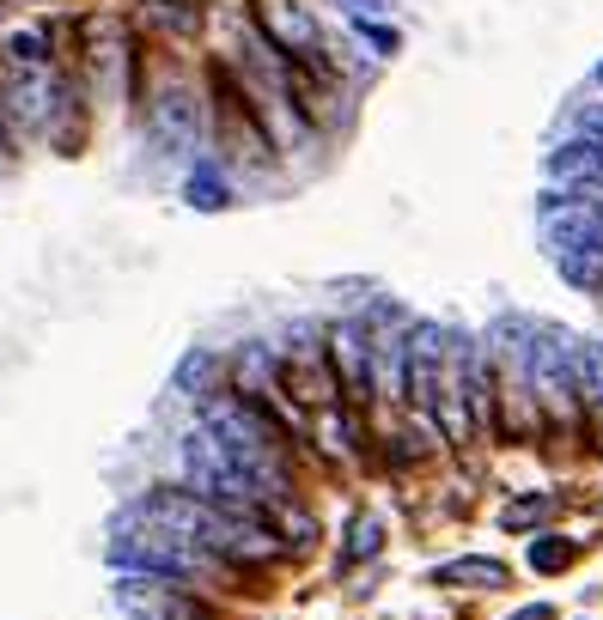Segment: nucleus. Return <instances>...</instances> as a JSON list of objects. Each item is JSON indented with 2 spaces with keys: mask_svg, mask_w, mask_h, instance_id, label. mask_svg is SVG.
<instances>
[{
  "mask_svg": "<svg viewBox=\"0 0 603 620\" xmlns=\"http://www.w3.org/2000/svg\"><path fill=\"white\" fill-rule=\"evenodd\" d=\"M140 19H147L152 31L196 37V24H201V7H171V0H147V7H140Z\"/></svg>",
  "mask_w": 603,
  "mask_h": 620,
  "instance_id": "nucleus-5",
  "label": "nucleus"
},
{
  "mask_svg": "<svg viewBox=\"0 0 603 620\" xmlns=\"http://www.w3.org/2000/svg\"><path fill=\"white\" fill-rule=\"evenodd\" d=\"M342 12H348V19H384V12H391V0H336Z\"/></svg>",
  "mask_w": 603,
  "mask_h": 620,
  "instance_id": "nucleus-9",
  "label": "nucleus"
},
{
  "mask_svg": "<svg viewBox=\"0 0 603 620\" xmlns=\"http://www.w3.org/2000/svg\"><path fill=\"white\" fill-rule=\"evenodd\" d=\"M518 620H548V609H524Z\"/></svg>",
  "mask_w": 603,
  "mask_h": 620,
  "instance_id": "nucleus-10",
  "label": "nucleus"
},
{
  "mask_svg": "<svg viewBox=\"0 0 603 620\" xmlns=\"http://www.w3.org/2000/svg\"><path fill=\"white\" fill-rule=\"evenodd\" d=\"M439 584L494 590V584H506V566H500V560H452V566H439Z\"/></svg>",
  "mask_w": 603,
  "mask_h": 620,
  "instance_id": "nucleus-4",
  "label": "nucleus"
},
{
  "mask_svg": "<svg viewBox=\"0 0 603 620\" xmlns=\"http://www.w3.org/2000/svg\"><path fill=\"white\" fill-rule=\"evenodd\" d=\"M567 560H573L567 541H536V548H531V566H543V572H561Z\"/></svg>",
  "mask_w": 603,
  "mask_h": 620,
  "instance_id": "nucleus-7",
  "label": "nucleus"
},
{
  "mask_svg": "<svg viewBox=\"0 0 603 620\" xmlns=\"http://www.w3.org/2000/svg\"><path fill=\"white\" fill-rule=\"evenodd\" d=\"M378 523H372V517H360V523H354V541L348 548H342V566H360V560H372V553H378Z\"/></svg>",
  "mask_w": 603,
  "mask_h": 620,
  "instance_id": "nucleus-6",
  "label": "nucleus"
},
{
  "mask_svg": "<svg viewBox=\"0 0 603 620\" xmlns=\"http://www.w3.org/2000/svg\"><path fill=\"white\" fill-rule=\"evenodd\" d=\"M184 196H189V207H201V213H220V207L233 201V183H226V171L214 159H201L196 171H189Z\"/></svg>",
  "mask_w": 603,
  "mask_h": 620,
  "instance_id": "nucleus-3",
  "label": "nucleus"
},
{
  "mask_svg": "<svg viewBox=\"0 0 603 620\" xmlns=\"http://www.w3.org/2000/svg\"><path fill=\"white\" fill-rule=\"evenodd\" d=\"M147 134L159 152H196L201 147V98L189 86H159L147 103Z\"/></svg>",
  "mask_w": 603,
  "mask_h": 620,
  "instance_id": "nucleus-1",
  "label": "nucleus"
},
{
  "mask_svg": "<svg viewBox=\"0 0 603 620\" xmlns=\"http://www.w3.org/2000/svg\"><path fill=\"white\" fill-rule=\"evenodd\" d=\"M548 511V499H524V506H506V529H524V523H536V517Z\"/></svg>",
  "mask_w": 603,
  "mask_h": 620,
  "instance_id": "nucleus-8",
  "label": "nucleus"
},
{
  "mask_svg": "<svg viewBox=\"0 0 603 620\" xmlns=\"http://www.w3.org/2000/svg\"><path fill=\"white\" fill-rule=\"evenodd\" d=\"M329 359H336V371H348L354 396L372 390L366 383V329L360 322H336V329H329Z\"/></svg>",
  "mask_w": 603,
  "mask_h": 620,
  "instance_id": "nucleus-2",
  "label": "nucleus"
}]
</instances>
